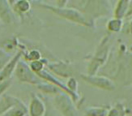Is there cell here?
Segmentation results:
<instances>
[{"label": "cell", "mask_w": 132, "mask_h": 116, "mask_svg": "<svg viewBox=\"0 0 132 116\" xmlns=\"http://www.w3.org/2000/svg\"><path fill=\"white\" fill-rule=\"evenodd\" d=\"M40 7H42L46 9H50V11H53L54 13L64 17V18L67 20L79 23V24H84V25L87 24V22H86L85 19L84 18V16H82V15L80 14V12L78 11L73 10V9H65L63 7H50L49 5H40Z\"/></svg>", "instance_id": "1"}, {"label": "cell", "mask_w": 132, "mask_h": 116, "mask_svg": "<svg viewBox=\"0 0 132 116\" xmlns=\"http://www.w3.org/2000/svg\"><path fill=\"white\" fill-rule=\"evenodd\" d=\"M130 5V0H119L117 3L115 11H114V16L117 19L121 20L122 17L127 15Z\"/></svg>", "instance_id": "2"}, {"label": "cell", "mask_w": 132, "mask_h": 116, "mask_svg": "<svg viewBox=\"0 0 132 116\" xmlns=\"http://www.w3.org/2000/svg\"><path fill=\"white\" fill-rule=\"evenodd\" d=\"M0 17L5 22H9L11 19H13L11 11L6 0H0Z\"/></svg>", "instance_id": "3"}, {"label": "cell", "mask_w": 132, "mask_h": 116, "mask_svg": "<svg viewBox=\"0 0 132 116\" xmlns=\"http://www.w3.org/2000/svg\"><path fill=\"white\" fill-rule=\"evenodd\" d=\"M15 7L17 11H20V12H27V11L30 9V3H28V1L26 0H20L18 1L15 5Z\"/></svg>", "instance_id": "4"}, {"label": "cell", "mask_w": 132, "mask_h": 116, "mask_svg": "<svg viewBox=\"0 0 132 116\" xmlns=\"http://www.w3.org/2000/svg\"><path fill=\"white\" fill-rule=\"evenodd\" d=\"M122 25V21L120 19H114L112 20L109 22L108 24V27H109V29H110L112 31H117L120 28H121Z\"/></svg>", "instance_id": "5"}, {"label": "cell", "mask_w": 132, "mask_h": 116, "mask_svg": "<svg viewBox=\"0 0 132 116\" xmlns=\"http://www.w3.org/2000/svg\"><path fill=\"white\" fill-rule=\"evenodd\" d=\"M69 0H58V4H59V7H63L66 6V4L67 3V2Z\"/></svg>", "instance_id": "6"}, {"label": "cell", "mask_w": 132, "mask_h": 116, "mask_svg": "<svg viewBox=\"0 0 132 116\" xmlns=\"http://www.w3.org/2000/svg\"><path fill=\"white\" fill-rule=\"evenodd\" d=\"M26 1H29V0H26Z\"/></svg>", "instance_id": "7"}]
</instances>
